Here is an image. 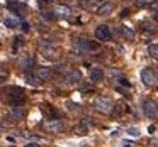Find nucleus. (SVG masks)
Returning a JSON list of instances; mask_svg holds the SVG:
<instances>
[{"label":"nucleus","instance_id":"nucleus-8","mask_svg":"<svg viewBox=\"0 0 158 147\" xmlns=\"http://www.w3.org/2000/svg\"><path fill=\"white\" fill-rule=\"evenodd\" d=\"M36 78L39 81H48L53 78V69L48 66H39V68H36Z\"/></svg>","mask_w":158,"mask_h":147},{"label":"nucleus","instance_id":"nucleus-23","mask_svg":"<svg viewBox=\"0 0 158 147\" xmlns=\"http://www.w3.org/2000/svg\"><path fill=\"white\" fill-rule=\"evenodd\" d=\"M150 9L153 12H158V0H155V2H150Z\"/></svg>","mask_w":158,"mask_h":147},{"label":"nucleus","instance_id":"nucleus-16","mask_svg":"<svg viewBox=\"0 0 158 147\" xmlns=\"http://www.w3.org/2000/svg\"><path fill=\"white\" fill-rule=\"evenodd\" d=\"M121 32H123V39H126V41H133V39H134L133 29H129L127 25H124V27L121 29Z\"/></svg>","mask_w":158,"mask_h":147},{"label":"nucleus","instance_id":"nucleus-13","mask_svg":"<svg viewBox=\"0 0 158 147\" xmlns=\"http://www.w3.org/2000/svg\"><path fill=\"white\" fill-rule=\"evenodd\" d=\"M41 112L44 113V115L48 117L49 120H51V118H56V115H58V113H56V110L53 108L51 105H48V103H44V105L41 106Z\"/></svg>","mask_w":158,"mask_h":147},{"label":"nucleus","instance_id":"nucleus-29","mask_svg":"<svg viewBox=\"0 0 158 147\" xmlns=\"http://www.w3.org/2000/svg\"><path fill=\"white\" fill-rule=\"evenodd\" d=\"M24 147H39V145L36 142H31V144H27V145H24Z\"/></svg>","mask_w":158,"mask_h":147},{"label":"nucleus","instance_id":"nucleus-26","mask_svg":"<svg viewBox=\"0 0 158 147\" xmlns=\"http://www.w3.org/2000/svg\"><path fill=\"white\" fill-rule=\"evenodd\" d=\"M5 79H7V75L5 73H0V83H4Z\"/></svg>","mask_w":158,"mask_h":147},{"label":"nucleus","instance_id":"nucleus-28","mask_svg":"<svg viewBox=\"0 0 158 147\" xmlns=\"http://www.w3.org/2000/svg\"><path fill=\"white\" fill-rule=\"evenodd\" d=\"M53 0H39V4L41 5H46V4H51Z\"/></svg>","mask_w":158,"mask_h":147},{"label":"nucleus","instance_id":"nucleus-19","mask_svg":"<svg viewBox=\"0 0 158 147\" xmlns=\"http://www.w3.org/2000/svg\"><path fill=\"white\" fill-rule=\"evenodd\" d=\"M148 52H150V56L153 59H158V44H151L148 48Z\"/></svg>","mask_w":158,"mask_h":147},{"label":"nucleus","instance_id":"nucleus-14","mask_svg":"<svg viewBox=\"0 0 158 147\" xmlns=\"http://www.w3.org/2000/svg\"><path fill=\"white\" fill-rule=\"evenodd\" d=\"M53 12H55L56 17H58V15H63V17H70V14H72V10H70L66 5H56Z\"/></svg>","mask_w":158,"mask_h":147},{"label":"nucleus","instance_id":"nucleus-21","mask_svg":"<svg viewBox=\"0 0 158 147\" xmlns=\"http://www.w3.org/2000/svg\"><path fill=\"white\" fill-rule=\"evenodd\" d=\"M43 17H44L46 21H55L56 15H55V12H51V10H43Z\"/></svg>","mask_w":158,"mask_h":147},{"label":"nucleus","instance_id":"nucleus-27","mask_svg":"<svg viewBox=\"0 0 158 147\" xmlns=\"http://www.w3.org/2000/svg\"><path fill=\"white\" fill-rule=\"evenodd\" d=\"M129 133H131V135H134V137L139 135V133H138V129H129Z\"/></svg>","mask_w":158,"mask_h":147},{"label":"nucleus","instance_id":"nucleus-3","mask_svg":"<svg viewBox=\"0 0 158 147\" xmlns=\"http://www.w3.org/2000/svg\"><path fill=\"white\" fill-rule=\"evenodd\" d=\"M141 81L146 86H155L158 83V73L151 68H146L141 71Z\"/></svg>","mask_w":158,"mask_h":147},{"label":"nucleus","instance_id":"nucleus-31","mask_svg":"<svg viewBox=\"0 0 158 147\" xmlns=\"http://www.w3.org/2000/svg\"><path fill=\"white\" fill-rule=\"evenodd\" d=\"M4 125H5V123L2 122V120H0V129H2V127H4Z\"/></svg>","mask_w":158,"mask_h":147},{"label":"nucleus","instance_id":"nucleus-25","mask_svg":"<svg viewBox=\"0 0 158 147\" xmlns=\"http://www.w3.org/2000/svg\"><path fill=\"white\" fill-rule=\"evenodd\" d=\"M19 46H21V37H15V42H14V51H17Z\"/></svg>","mask_w":158,"mask_h":147},{"label":"nucleus","instance_id":"nucleus-4","mask_svg":"<svg viewBox=\"0 0 158 147\" xmlns=\"http://www.w3.org/2000/svg\"><path fill=\"white\" fill-rule=\"evenodd\" d=\"M141 110H143V113L148 118H155V117L158 115V105L153 100H144V102L141 103Z\"/></svg>","mask_w":158,"mask_h":147},{"label":"nucleus","instance_id":"nucleus-24","mask_svg":"<svg viewBox=\"0 0 158 147\" xmlns=\"http://www.w3.org/2000/svg\"><path fill=\"white\" fill-rule=\"evenodd\" d=\"M87 48H89V51H90V49H97V48H99V44H97V42H89Z\"/></svg>","mask_w":158,"mask_h":147},{"label":"nucleus","instance_id":"nucleus-10","mask_svg":"<svg viewBox=\"0 0 158 147\" xmlns=\"http://www.w3.org/2000/svg\"><path fill=\"white\" fill-rule=\"evenodd\" d=\"M82 81V73L78 69H72V71L66 73V83L68 85H78Z\"/></svg>","mask_w":158,"mask_h":147},{"label":"nucleus","instance_id":"nucleus-12","mask_svg":"<svg viewBox=\"0 0 158 147\" xmlns=\"http://www.w3.org/2000/svg\"><path fill=\"white\" fill-rule=\"evenodd\" d=\"M10 118L12 120H22V117H24V110H22V106L21 105H17V106H12L10 108Z\"/></svg>","mask_w":158,"mask_h":147},{"label":"nucleus","instance_id":"nucleus-32","mask_svg":"<svg viewBox=\"0 0 158 147\" xmlns=\"http://www.w3.org/2000/svg\"><path fill=\"white\" fill-rule=\"evenodd\" d=\"M155 21H158V14H156V15H155Z\"/></svg>","mask_w":158,"mask_h":147},{"label":"nucleus","instance_id":"nucleus-33","mask_svg":"<svg viewBox=\"0 0 158 147\" xmlns=\"http://www.w3.org/2000/svg\"><path fill=\"white\" fill-rule=\"evenodd\" d=\"M9 147H14V145H9Z\"/></svg>","mask_w":158,"mask_h":147},{"label":"nucleus","instance_id":"nucleus-22","mask_svg":"<svg viewBox=\"0 0 158 147\" xmlns=\"http://www.w3.org/2000/svg\"><path fill=\"white\" fill-rule=\"evenodd\" d=\"M136 5L138 7H146V5H150V0H136Z\"/></svg>","mask_w":158,"mask_h":147},{"label":"nucleus","instance_id":"nucleus-7","mask_svg":"<svg viewBox=\"0 0 158 147\" xmlns=\"http://www.w3.org/2000/svg\"><path fill=\"white\" fill-rule=\"evenodd\" d=\"M95 37L99 39L100 42L110 41V29H109V25H106V24H100L99 27L95 29Z\"/></svg>","mask_w":158,"mask_h":147},{"label":"nucleus","instance_id":"nucleus-11","mask_svg":"<svg viewBox=\"0 0 158 147\" xmlns=\"http://www.w3.org/2000/svg\"><path fill=\"white\" fill-rule=\"evenodd\" d=\"M89 78H90V81H102L104 79V71L100 68H90V71H89Z\"/></svg>","mask_w":158,"mask_h":147},{"label":"nucleus","instance_id":"nucleus-17","mask_svg":"<svg viewBox=\"0 0 158 147\" xmlns=\"http://www.w3.org/2000/svg\"><path fill=\"white\" fill-rule=\"evenodd\" d=\"M87 44H89V41H87L85 37H80V39H77V41H75V46H77L78 49H82V51H89Z\"/></svg>","mask_w":158,"mask_h":147},{"label":"nucleus","instance_id":"nucleus-2","mask_svg":"<svg viewBox=\"0 0 158 147\" xmlns=\"http://www.w3.org/2000/svg\"><path fill=\"white\" fill-rule=\"evenodd\" d=\"M7 93H9V102H10V105H12V106L21 105V103L26 100L24 90L19 88V86H10V88L7 90Z\"/></svg>","mask_w":158,"mask_h":147},{"label":"nucleus","instance_id":"nucleus-1","mask_svg":"<svg viewBox=\"0 0 158 147\" xmlns=\"http://www.w3.org/2000/svg\"><path fill=\"white\" fill-rule=\"evenodd\" d=\"M94 106H95V110L100 113H110L114 108V103L109 96H97V98L94 100Z\"/></svg>","mask_w":158,"mask_h":147},{"label":"nucleus","instance_id":"nucleus-6","mask_svg":"<svg viewBox=\"0 0 158 147\" xmlns=\"http://www.w3.org/2000/svg\"><path fill=\"white\" fill-rule=\"evenodd\" d=\"M44 129L51 133H60V132H63V122L60 118H51L44 123Z\"/></svg>","mask_w":158,"mask_h":147},{"label":"nucleus","instance_id":"nucleus-5","mask_svg":"<svg viewBox=\"0 0 158 147\" xmlns=\"http://www.w3.org/2000/svg\"><path fill=\"white\" fill-rule=\"evenodd\" d=\"M7 9H9V10H12V12H15V14H19V15H22V17L27 14V7H26V4L17 2V0H9V2H7Z\"/></svg>","mask_w":158,"mask_h":147},{"label":"nucleus","instance_id":"nucleus-30","mask_svg":"<svg viewBox=\"0 0 158 147\" xmlns=\"http://www.w3.org/2000/svg\"><path fill=\"white\" fill-rule=\"evenodd\" d=\"M121 15H123V17H126V15H129V10H127V9H124V10H123V14H121Z\"/></svg>","mask_w":158,"mask_h":147},{"label":"nucleus","instance_id":"nucleus-18","mask_svg":"<svg viewBox=\"0 0 158 147\" xmlns=\"http://www.w3.org/2000/svg\"><path fill=\"white\" fill-rule=\"evenodd\" d=\"M4 24L7 25L9 29H15V27L19 25V21H17L15 17H7V19L4 21Z\"/></svg>","mask_w":158,"mask_h":147},{"label":"nucleus","instance_id":"nucleus-15","mask_svg":"<svg viewBox=\"0 0 158 147\" xmlns=\"http://www.w3.org/2000/svg\"><path fill=\"white\" fill-rule=\"evenodd\" d=\"M112 10H114V5H112V4H109V2H106V4L99 5V9H97V14H100V15H107V14H110Z\"/></svg>","mask_w":158,"mask_h":147},{"label":"nucleus","instance_id":"nucleus-20","mask_svg":"<svg viewBox=\"0 0 158 147\" xmlns=\"http://www.w3.org/2000/svg\"><path fill=\"white\" fill-rule=\"evenodd\" d=\"M87 130H89V129H87L85 123H82V125H77V127H75V133H77V135H85Z\"/></svg>","mask_w":158,"mask_h":147},{"label":"nucleus","instance_id":"nucleus-9","mask_svg":"<svg viewBox=\"0 0 158 147\" xmlns=\"http://www.w3.org/2000/svg\"><path fill=\"white\" fill-rule=\"evenodd\" d=\"M32 66H34V58H32V56L24 54L19 59V68H21L22 71H29V69H32Z\"/></svg>","mask_w":158,"mask_h":147}]
</instances>
